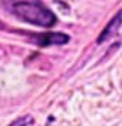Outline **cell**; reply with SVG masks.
<instances>
[{
  "label": "cell",
  "instance_id": "6da1fadb",
  "mask_svg": "<svg viewBox=\"0 0 122 126\" xmlns=\"http://www.w3.org/2000/svg\"><path fill=\"white\" fill-rule=\"evenodd\" d=\"M1 7L17 20L41 28H51L57 22L55 15L41 0H0Z\"/></svg>",
  "mask_w": 122,
  "mask_h": 126
},
{
  "label": "cell",
  "instance_id": "7a4b0ae2",
  "mask_svg": "<svg viewBox=\"0 0 122 126\" xmlns=\"http://www.w3.org/2000/svg\"><path fill=\"white\" fill-rule=\"evenodd\" d=\"M30 42L38 46H51V45H64L70 41V37L64 33H55V32H46L39 34H29Z\"/></svg>",
  "mask_w": 122,
  "mask_h": 126
},
{
  "label": "cell",
  "instance_id": "3957f363",
  "mask_svg": "<svg viewBox=\"0 0 122 126\" xmlns=\"http://www.w3.org/2000/svg\"><path fill=\"white\" fill-rule=\"evenodd\" d=\"M120 26H121V13L118 12V13L116 15V17H114L112 21L108 24V26H106L105 29H104V32H102L101 35L98 37L97 42L101 43V42H104L105 39L110 38L112 35L117 34L118 32H120Z\"/></svg>",
  "mask_w": 122,
  "mask_h": 126
},
{
  "label": "cell",
  "instance_id": "277c9868",
  "mask_svg": "<svg viewBox=\"0 0 122 126\" xmlns=\"http://www.w3.org/2000/svg\"><path fill=\"white\" fill-rule=\"evenodd\" d=\"M30 124H33V118H30V117H22V118H18V120H16L13 121L11 124V126H13V125H17V126H26V125H30Z\"/></svg>",
  "mask_w": 122,
  "mask_h": 126
}]
</instances>
